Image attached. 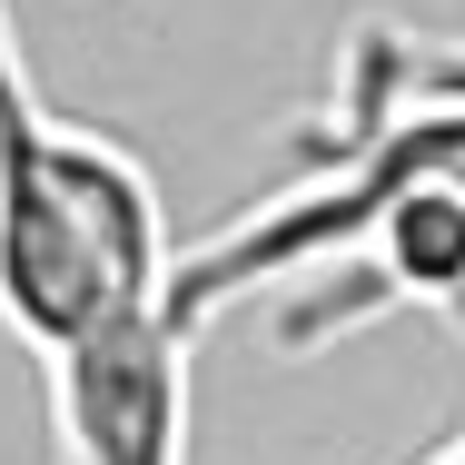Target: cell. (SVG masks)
Masks as SVG:
<instances>
[{
	"label": "cell",
	"mask_w": 465,
	"mask_h": 465,
	"mask_svg": "<svg viewBox=\"0 0 465 465\" xmlns=\"http://www.w3.org/2000/svg\"><path fill=\"white\" fill-rule=\"evenodd\" d=\"M179 248L159 179L109 139L60 119L0 0V327L30 357H60L109 317L169 307Z\"/></svg>",
	"instance_id": "6da1fadb"
},
{
	"label": "cell",
	"mask_w": 465,
	"mask_h": 465,
	"mask_svg": "<svg viewBox=\"0 0 465 465\" xmlns=\"http://www.w3.org/2000/svg\"><path fill=\"white\" fill-rule=\"evenodd\" d=\"M188 347L198 327H179V307H139L40 357L60 465H188Z\"/></svg>",
	"instance_id": "7a4b0ae2"
},
{
	"label": "cell",
	"mask_w": 465,
	"mask_h": 465,
	"mask_svg": "<svg viewBox=\"0 0 465 465\" xmlns=\"http://www.w3.org/2000/svg\"><path fill=\"white\" fill-rule=\"evenodd\" d=\"M416 465H465V426L446 436V446H436V456H416Z\"/></svg>",
	"instance_id": "3957f363"
}]
</instances>
